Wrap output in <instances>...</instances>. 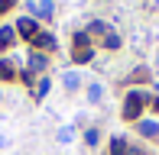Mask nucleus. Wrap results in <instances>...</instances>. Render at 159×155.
<instances>
[{"label":"nucleus","instance_id":"f257e3e1","mask_svg":"<svg viewBox=\"0 0 159 155\" xmlns=\"http://www.w3.org/2000/svg\"><path fill=\"white\" fill-rule=\"evenodd\" d=\"M143 103H146V94H143V90H130L127 100H124V116L127 119H136L140 110H143Z\"/></svg>","mask_w":159,"mask_h":155},{"label":"nucleus","instance_id":"f03ea898","mask_svg":"<svg viewBox=\"0 0 159 155\" xmlns=\"http://www.w3.org/2000/svg\"><path fill=\"white\" fill-rule=\"evenodd\" d=\"M13 29H16L20 36H26V39H33L36 32H39V26H36V23H33L30 16H23V19H20V23H16V26H13Z\"/></svg>","mask_w":159,"mask_h":155},{"label":"nucleus","instance_id":"7ed1b4c3","mask_svg":"<svg viewBox=\"0 0 159 155\" xmlns=\"http://www.w3.org/2000/svg\"><path fill=\"white\" fill-rule=\"evenodd\" d=\"M33 45H39V48H55V39H52V32H36L33 36Z\"/></svg>","mask_w":159,"mask_h":155},{"label":"nucleus","instance_id":"20e7f679","mask_svg":"<svg viewBox=\"0 0 159 155\" xmlns=\"http://www.w3.org/2000/svg\"><path fill=\"white\" fill-rule=\"evenodd\" d=\"M46 65H49V58L42 52H33L30 55V71H46Z\"/></svg>","mask_w":159,"mask_h":155},{"label":"nucleus","instance_id":"39448f33","mask_svg":"<svg viewBox=\"0 0 159 155\" xmlns=\"http://www.w3.org/2000/svg\"><path fill=\"white\" fill-rule=\"evenodd\" d=\"M140 136L156 139V136H159V123H153V119H143V123H140Z\"/></svg>","mask_w":159,"mask_h":155},{"label":"nucleus","instance_id":"423d86ee","mask_svg":"<svg viewBox=\"0 0 159 155\" xmlns=\"http://www.w3.org/2000/svg\"><path fill=\"white\" fill-rule=\"evenodd\" d=\"M62 84H65L68 90H78V87H81V74H78V71H65Z\"/></svg>","mask_w":159,"mask_h":155},{"label":"nucleus","instance_id":"0eeeda50","mask_svg":"<svg viewBox=\"0 0 159 155\" xmlns=\"http://www.w3.org/2000/svg\"><path fill=\"white\" fill-rule=\"evenodd\" d=\"M111 155H127V139L124 136H114L111 139Z\"/></svg>","mask_w":159,"mask_h":155},{"label":"nucleus","instance_id":"6e6552de","mask_svg":"<svg viewBox=\"0 0 159 155\" xmlns=\"http://www.w3.org/2000/svg\"><path fill=\"white\" fill-rule=\"evenodd\" d=\"M91 58H94V48H91V45L88 48H75V61H78V65H88Z\"/></svg>","mask_w":159,"mask_h":155},{"label":"nucleus","instance_id":"1a4fd4ad","mask_svg":"<svg viewBox=\"0 0 159 155\" xmlns=\"http://www.w3.org/2000/svg\"><path fill=\"white\" fill-rule=\"evenodd\" d=\"M13 36H16V29H13V26H0V45H13Z\"/></svg>","mask_w":159,"mask_h":155},{"label":"nucleus","instance_id":"9d476101","mask_svg":"<svg viewBox=\"0 0 159 155\" xmlns=\"http://www.w3.org/2000/svg\"><path fill=\"white\" fill-rule=\"evenodd\" d=\"M88 100L91 103H101V100H104V87H101V84H88Z\"/></svg>","mask_w":159,"mask_h":155},{"label":"nucleus","instance_id":"9b49d317","mask_svg":"<svg viewBox=\"0 0 159 155\" xmlns=\"http://www.w3.org/2000/svg\"><path fill=\"white\" fill-rule=\"evenodd\" d=\"M36 13H39V16H46V19H49V16H52V13H55V3H52V0H42V3L36 6Z\"/></svg>","mask_w":159,"mask_h":155},{"label":"nucleus","instance_id":"f8f14e48","mask_svg":"<svg viewBox=\"0 0 159 155\" xmlns=\"http://www.w3.org/2000/svg\"><path fill=\"white\" fill-rule=\"evenodd\" d=\"M10 78H16V71H13V61H0V81H10Z\"/></svg>","mask_w":159,"mask_h":155},{"label":"nucleus","instance_id":"ddd939ff","mask_svg":"<svg viewBox=\"0 0 159 155\" xmlns=\"http://www.w3.org/2000/svg\"><path fill=\"white\" fill-rule=\"evenodd\" d=\"M33 94H36V97H39V100H42V97H46V94H49V78H42V81H39V84H36V90H33Z\"/></svg>","mask_w":159,"mask_h":155},{"label":"nucleus","instance_id":"4468645a","mask_svg":"<svg viewBox=\"0 0 159 155\" xmlns=\"http://www.w3.org/2000/svg\"><path fill=\"white\" fill-rule=\"evenodd\" d=\"M88 45H91L88 32H75V48H88Z\"/></svg>","mask_w":159,"mask_h":155},{"label":"nucleus","instance_id":"2eb2a0df","mask_svg":"<svg viewBox=\"0 0 159 155\" xmlns=\"http://www.w3.org/2000/svg\"><path fill=\"white\" fill-rule=\"evenodd\" d=\"M98 139H101L98 129H88V132H84V142H88V145H98Z\"/></svg>","mask_w":159,"mask_h":155},{"label":"nucleus","instance_id":"dca6fc26","mask_svg":"<svg viewBox=\"0 0 159 155\" xmlns=\"http://www.w3.org/2000/svg\"><path fill=\"white\" fill-rule=\"evenodd\" d=\"M88 32H94V36H107L111 29H107L104 23H91V29H88Z\"/></svg>","mask_w":159,"mask_h":155},{"label":"nucleus","instance_id":"f3484780","mask_svg":"<svg viewBox=\"0 0 159 155\" xmlns=\"http://www.w3.org/2000/svg\"><path fill=\"white\" fill-rule=\"evenodd\" d=\"M104 45L107 48H120V39L114 36V32H107V36H104Z\"/></svg>","mask_w":159,"mask_h":155},{"label":"nucleus","instance_id":"a211bd4d","mask_svg":"<svg viewBox=\"0 0 159 155\" xmlns=\"http://www.w3.org/2000/svg\"><path fill=\"white\" fill-rule=\"evenodd\" d=\"M59 142H71V129H59Z\"/></svg>","mask_w":159,"mask_h":155},{"label":"nucleus","instance_id":"6ab92c4d","mask_svg":"<svg viewBox=\"0 0 159 155\" xmlns=\"http://www.w3.org/2000/svg\"><path fill=\"white\" fill-rule=\"evenodd\" d=\"M13 3H16V0H0V13H3V10H10Z\"/></svg>","mask_w":159,"mask_h":155},{"label":"nucleus","instance_id":"aec40b11","mask_svg":"<svg viewBox=\"0 0 159 155\" xmlns=\"http://www.w3.org/2000/svg\"><path fill=\"white\" fill-rule=\"evenodd\" d=\"M127 155H140V152H136V149H127Z\"/></svg>","mask_w":159,"mask_h":155},{"label":"nucleus","instance_id":"412c9836","mask_svg":"<svg viewBox=\"0 0 159 155\" xmlns=\"http://www.w3.org/2000/svg\"><path fill=\"white\" fill-rule=\"evenodd\" d=\"M156 110H159V100H156Z\"/></svg>","mask_w":159,"mask_h":155}]
</instances>
